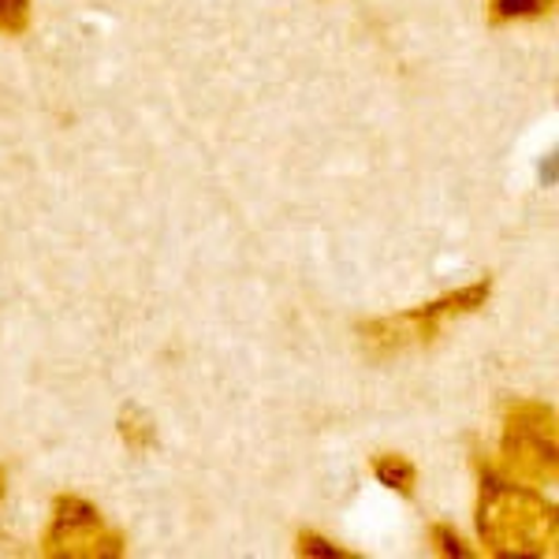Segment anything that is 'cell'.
<instances>
[{
	"label": "cell",
	"mask_w": 559,
	"mask_h": 559,
	"mask_svg": "<svg viewBox=\"0 0 559 559\" xmlns=\"http://www.w3.org/2000/svg\"><path fill=\"white\" fill-rule=\"evenodd\" d=\"M45 559H120L128 556V537L108 522L86 496L57 492L49 508V526L41 534Z\"/></svg>",
	"instance_id": "4"
},
{
	"label": "cell",
	"mask_w": 559,
	"mask_h": 559,
	"mask_svg": "<svg viewBox=\"0 0 559 559\" xmlns=\"http://www.w3.org/2000/svg\"><path fill=\"white\" fill-rule=\"evenodd\" d=\"M295 552L306 556V559H358L355 552H347V548H340L336 540L321 537L318 530H302V534L295 537Z\"/></svg>",
	"instance_id": "8"
},
{
	"label": "cell",
	"mask_w": 559,
	"mask_h": 559,
	"mask_svg": "<svg viewBox=\"0 0 559 559\" xmlns=\"http://www.w3.org/2000/svg\"><path fill=\"white\" fill-rule=\"evenodd\" d=\"M34 20V0H0V34L4 38H20L31 31Z\"/></svg>",
	"instance_id": "9"
},
{
	"label": "cell",
	"mask_w": 559,
	"mask_h": 559,
	"mask_svg": "<svg viewBox=\"0 0 559 559\" xmlns=\"http://www.w3.org/2000/svg\"><path fill=\"white\" fill-rule=\"evenodd\" d=\"M492 295V280L481 276L466 287H455V292L440 295L432 302L411 306L403 313H392V318H373L358 324V340L373 358H392L403 355V350L414 347H429L432 340L440 336L444 321L452 318H466V313H477Z\"/></svg>",
	"instance_id": "2"
},
{
	"label": "cell",
	"mask_w": 559,
	"mask_h": 559,
	"mask_svg": "<svg viewBox=\"0 0 559 559\" xmlns=\"http://www.w3.org/2000/svg\"><path fill=\"white\" fill-rule=\"evenodd\" d=\"M556 0H489L485 15L492 26H508V23H526V20H545L552 15Z\"/></svg>",
	"instance_id": "6"
},
{
	"label": "cell",
	"mask_w": 559,
	"mask_h": 559,
	"mask_svg": "<svg viewBox=\"0 0 559 559\" xmlns=\"http://www.w3.org/2000/svg\"><path fill=\"white\" fill-rule=\"evenodd\" d=\"M496 471L526 485H552L559 474L556 407L537 400H515L503 407L500 459Z\"/></svg>",
	"instance_id": "3"
},
{
	"label": "cell",
	"mask_w": 559,
	"mask_h": 559,
	"mask_svg": "<svg viewBox=\"0 0 559 559\" xmlns=\"http://www.w3.org/2000/svg\"><path fill=\"white\" fill-rule=\"evenodd\" d=\"M4 492H8V477H4V471H0V500H4Z\"/></svg>",
	"instance_id": "11"
},
{
	"label": "cell",
	"mask_w": 559,
	"mask_h": 559,
	"mask_svg": "<svg viewBox=\"0 0 559 559\" xmlns=\"http://www.w3.org/2000/svg\"><path fill=\"white\" fill-rule=\"evenodd\" d=\"M120 437L131 452H150L157 444V429H153V421L139 407H128L120 414Z\"/></svg>",
	"instance_id": "7"
},
{
	"label": "cell",
	"mask_w": 559,
	"mask_h": 559,
	"mask_svg": "<svg viewBox=\"0 0 559 559\" xmlns=\"http://www.w3.org/2000/svg\"><path fill=\"white\" fill-rule=\"evenodd\" d=\"M369 466H373V477L384 485V489H392L400 496H414V489H418V466H414L407 455L381 452V455H373Z\"/></svg>",
	"instance_id": "5"
},
{
	"label": "cell",
	"mask_w": 559,
	"mask_h": 559,
	"mask_svg": "<svg viewBox=\"0 0 559 559\" xmlns=\"http://www.w3.org/2000/svg\"><path fill=\"white\" fill-rule=\"evenodd\" d=\"M429 540H432V548H437L440 556H452V559H471L474 556V548L466 545L463 534H459L455 526H448V522H432Z\"/></svg>",
	"instance_id": "10"
},
{
	"label": "cell",
	"mask_w": 559,
	"mask_h": 559,
	"mask_svg": "<svg viewBox=\"0 0 559 559\" xmlns=\"http://www.w3.org/2000/svg\"><path fill=\"white\" fill-rule=\"evenodd\" d=\"M477 537L485 556L545 559L556 556L559 519L556 503L537 485L515 481L492 463L477 459Z\"/></svg>",
	"instance_id": "1"
}]
</instances>
